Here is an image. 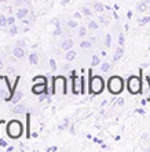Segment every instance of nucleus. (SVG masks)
<instances>
[{
  "mask_svg": "<svg viewBox=\"0 0 150 152\" xmlns=\"http://www.w3.org/2000/svg\"><path fill=\"white\" fill-rule=\"evenodd\" d=\"M124 104V100H122V98H120L119 101H117V105H122Z\"/></svg>",
  "mask_w": 150,
  "mask_h": 152,
  "instance_id": "a19ab883",
  "label": "nucleus"
},
{
  "mask_svg": "<svg viewBox=\"0 0 150 152\" xmlns=\"http://www.w3.org/2000/svg\"><path fill=\"white\" fill-rule=\"evenodd\" d=\"M92 42H91V40H81V42H80V48H83V50H88V48H91L92 47Z\"/></svg>",
  "mask_w": 150,
  "mask_h": 152,
  "instance_id": "f3484780",
  "label": "nucleus"
},
{
  "mask_svg": "<svg viewBox=\"0 0 150 152\" xmlns=\"http://www.w3.org/2000/svg\"><path fill=\"white\" fill-rule=\"evenodd\" d=\"M76 18V20H79V18H81V12H75V15H73Z\"/></svg>",
  "mask_w": 150,
  "mask_h": 152,
  "instance_id": "4c0bfd02",
  "label": "nucleus"
},
{
  "mask_svg": "<svg viewBox=\"0 0 150 152\" xmlns=\"http://www.w3.org/2000/svg\"><path fill=\"white\" fill-rule=\"evenodd\" d=\"M80 12H81L83 15H86V17H91V15H92V10H91V8H88V7H86V6H83V7L80 8Z\"/></svg>",
  "mask_w": 150,
  "mask_h": 152,
  "instance_id": "4be33fe9",
  "label": "nucleus"
},
{
  "mask_svg": "<svg viewBox=\"0 0 150 152\" xmlns=\"http://www.w3.org/2000/svg\"><path fill=\"white\" fill-rule=\"evenodd\" d=\"M61 48H62L63 51H67V50L73 48V40L72 39H65L62 42V44H61Z\"/></svg>",
  "mask_w": 150,
  "mask_h": 152,
  "instance_id": "ddd939ff",
  "label": "nucleus"
},
{
  "mask_svg": "<svg viewBox=\"0 0 150 152\" xmlns=\"http://www.w3.org/2000/svg\"><path fill=\"white\" fill-rule=\"evenodd\" d=\"M7 134L10 138H14V140H17V138H20L21 136H22V133H24V126H22V123H21L20 120H11V122H8L7 124Z\"/></svg>",
  "mask_w": 150,
  "mask_h": 152,
  "instance_id": "f03ea898",
  "label": "nucleus"
},
{
  "mask_svg": "<svg viewBox=\"0 0 150 152\" xmlns=\"http://www.w3.org/2000/svg\"><path fill=\"white\" fill-rule=\"evenodd\" d=\"M105 88V80L98 75H94L92 71H88V91L92 96H98Z\"/></svg>",
  "mask_w": 150,
  "mask_h": 152,
  "instance_id": "f257e3e1",
  "label": "nucleus"
},
{
  "mask_svg": "<svg viewBox=\"0 0 150 152\" xmlns=\"http://www.w3.org/2000/svg\"><path fill=\"white\" fill-rule=\"evenodd\" d=\"M50 68H51V71L52 72H55L57 71V62H55V60H50Z\"/></svg>",
  "mask_w": 150,
  "mask_h": 152,
  "instance_id": "2f4dec72",
  "label": "nucleus"
},
{
  "mask_svg": "<svg viewBox=\"0 0 150 152\" xmlns=\"http://www.w3.org/2000/svg\"><path fill=\"white\" fill-rule=\"evenodd\" d=\"M8 73H10V75H12V73H15V69H12V68H8Z\"/></svg>",
  "mask_w": 150,
  "mask_h": 152,
  "instance_id": "ea45409f",
  "label": "nucleus"
},
{
  "mask_svg": "<svg viewBox=\"0 0 150 152\" xmlns=\"http://www.w3.org/2000/svg\"><path fill=\"white\" fill-rule=\"evenodd\" d=\"M22 98H24V93L21 91V90H15V91H14V94H12L11 102L15 105V104H18V102H20Z\"/></svg>",
  "mask_w": 150,
  "mask_h": 152,
  "instance_id": "f8f14e48",
  "label": "nucleus"
},
{
  "mask_svg": "<svg viewBox=\"0 0 150 152\" xmlns=\"http://www.w3.org/2000/svg\"><path fill=\"white\" fill-rule=\"evenodd\" d=\"M25 4H28V6H30V0H24Z\"/></svg>",
  "mask_w": 150,
  "mask_h": 152,
  "instance_id": "79ce46f5",
  "label": "nucleus"
},
{
  "mask_svg": "<svg viewBox=\"0 0 150 152\" xmlns=\"http://www.w3.org/2000/svg\"><path fill=\"white\" fill-rule=\"evenodd\" d=\"M122 56H124V48H122V46H119V47L116 48L114 54H113V62L120 61L122 58Z\"/></svg>",
  "mask_w": 150,
  "mask_h": 152,
  "instance_id": "9b49d317",
  "label": "nucleus"
},
{
  "mask_svg": "<svg viewBox=\"0 0 150 152\" xmlns=\"http://www.w3.org/2000/svg\"><path fill=\"white\" fill-rule=\"evenodd\" d=\"M48 151H57V147H51V148H48Z\"/></svg>",
  "mask_w": 150,
  "mask_h": 152,
  "instance_id": "37998d69",
  "label": "nucleus"
},
{
  "mask_svg": "<svg viewBox=\"0 0 150 152\" xmlns=\"http://www.w3.org/2000/svg\"><path fill=\"white\" fill-rule=\"evenodd\" d=\"M87 33H88V31H87V28H86V26H80L77 35H79V37H84Z\"/></svg>",
  "mask_w": 150,
  "mask_h": 152,
  "instance_id": "a878e982",
  "label": "nucleus"
},
{
  "mask_svg": "<svg viewBox=\"0 0 150 152\" xmlns=\"http://www.w3.org/2000/svg\"><path fill=\"white\" fill-rule=\"evenodd\" d=\"M66 25H67V28H70V29L79 28V24H77V21H75V20H67Z\"/></svg>",
  "mask_w": 150,
  "mask_h": 152,
  "instance_id": "5701e85b",
  "label": "nucleus"
},
{
  "mask_svg": "<svg viewBox=\"0 0 150 152\" xmlns=\"http://www.w3.org/2000/svg\"><path fill=\"white\" fill-rule=\"evenodd\" d=\"M6 145H7V141L0 140V147H6Z\"/></svg>",
  "mask_w": 150,
  "mask_h": 152,
  "instance_id": "58836bf2",
  "label": "nucleus"
},
{
  "mask_svg": "<svg viewBox=\"0 0 150 152\" xmlns=\"http://www.w3.org/2000/svg\"><path fill=\"white\" fill-rule=\"evenodd\" d=\"M149 12H150V4H149Z\"/></svg>",
  "mask_w": 150,
  "mask_h": 152,
  "instance_id": "c03bdc74",
  "label": "nucleus"
},
{
  "mask_svg": "<svg viewBox=\"0 0 150 152\" xmlns=\"http://www.w3.org/2000/svg\"><path fill=\"white\" fill-rule=\"evenodd\" d=\"M150 22V15H146L143 17V18H141V21H139V25H146Z\"/></svg>",
  "mask_w": 150,
  "mask_h": 152,
  "instance_id": "c85d7f7f",
  "label": "nucleus"
},
{
  "mask_svg": "<svg viewBox=\"0 0 150 152\" xmlns=\"http://www.w3.org/2000/svg\"><path fill=\"white\" fill-rule=\"evenodd\" d=\"M92 8H94V11H96V12H102L103 10H105V6H103L102 3L96 1V3L92 4Z\"/></svg>",
  "mask_w": 150,
  "mask_h": 152,
  "instance_id": "aec40b11",
  "label": "nucleus"
},
{
  "mask_svg": "<svg viewBox=\"0 0 150 152\" xmlns=\"http://www.w3.org/2000/svg\"><path fill=\"white\" fill-rule=\"evenodd\" d=\"M47 87H48V84H46V83H35L32 86V93L36 94V96H41V94H46Z\"/></svg>",
  "mask_w": 150,
  "mask_h": 152,
  "instance_id": "423d86ee",
  "label": "nucleus"
},
{
  "mask_svg": "<svg viewBox=\"0 0 150 152\" xmlns=\"http://www.w3.org/2000/svg\"><path fill=\"white\" fill-rule=\"evenodd\" d=\"M15 18H17V17H15ZM15 18H14V15L7 17V24H8V26H11V25L15 24Z\"/></svg>",
  "mask_w": 150,
  "mask_h": 152,
  "instance_id": "7c9ffc66",
  "label": "nucleus"
},
{
  "mask_svg": "<svg viewBox=\"0 0 150 152\" xmlns=\"http://www.w3.org/2000/svg\"><path fill=\"white\" fill-rule=\"evenodd\" d=\"M109 69H110V64H109V62H103V64L101 65V71H102V72H107Z\"/></svg>",
  "mask_w": 150,
  "mask_h": 152,
  "instance_id": "c756f323",
  "label": "nucleus"
},
{
  "mask_svg": "<svg viewBox=\"0 0 150 152\" xmlns=\"http://www.w3.org/2000/svg\"><path fill=\"white\" fill-rule=\"evenodd\" d=\"M80 94H86V79H84V76H80Z\"/></svg>",
  "mask_w": 150,
  "mask_h": 152,
  "instance_id": "b1692460",
  "label": "nucleus"
},
{
  "mask_svg": "<svg viewBox=\"0 0 150 152\" xmlns=\"http://www.w3.org/2000/svg\"><path fill=\"white\" fill-rule=\"evenodd\" d=\"M29 15V8L28 7H25V6H22V7H18V10H17V20H25L26 17Z\"/></svg>",
  "mask_w": 150,
  "mask_h": 152,
  "instance_id": "0eeeda50",
  "label": "nucleus"
},
{
  "mask_svg": "<svg viewBox=\"0 0 150 152\" xmlns=\"http://www.w3.org/2000/svg\"><path fill=\"white\" fill-rule=\"evenodd\" d=\"M32 80H33V83H46V84H48V79L46 77V76H35Z\"/></svg>",
  "mask_w": 150,
  "mask_h": 152,
  "instance_id": "6ab92c4d",
  "label": "nucleus"
},
{
  "mask_svg": "<svg viewBox=\"0 0 150 152\" xmlns=\"http://www.w3.org/2000/svg\"><path fill=\"white\" fill-rule=\"evenodd\" d=\"M149 51H150V46H149Z\"/></svg>",
  "mask_w": 150,
  "mask_h": 152,
  "instance_id": "a18cd8bd",
  "label": "nucleus"
},
{
  "mask_svg": "<svg viewBox=\"0 0 150 152\" xmlns=\"http://www.w3.org/2000/svg\"><path fill=\"white\" fill-rule=\"evenodd\" d=\"M7 17H4V15H0V26L1 28H6L7 26Z\"/></svg>",
  "mask_w": 150,
  "mask_h": 152,
  "instance_id": "bb28decb",
  "label": "nucleus"
},
{
  "mask_svg": "<svg viewBox=\"0 0 150 152\" xmlns=\"http://www.w3.org/2000/svg\"><path fill=\"white\" fill-rule=\"evenodd\" d=\"M149 10V3H146V1H141V3L136 6V11L138 12H145Z\"/></svg>",
  "mask_w": 150,
  "mask_h": 152,
  "instance_id": "2eb2a0df",
  "label": "nucleus"
},
{
  "mask_svg": "<svg viewBox=\"0 0 150 152\" xmlns=\"http://www.w3.org/2000/svg\"><path fill=\"white\" fill-rule=\"evenodd\" d=\"M119 46H124V35L122 33L119 35Z\"/></svg>",
  "mask_w": 150,
  "mask_h": 152,
  "instance_id": "f704fd0d",
  "label": "nucleus"
},
{
  "mask_svg": "<svg viewBox=\"0 0 150 152\" xmlns=\"http://www.w3.org/2000/svg\"><path fill=\"white\" fill-rule=\"evenodd\" d=\"M3 68H4V61H3V58L0 57V71H3Z\"/></svg>",
  "mask_w": 150,
  "mask_h": 152,
  "instance_id": "e433bc0d",
  "label": "nucleus"
},
{
  "mask_svg": "<svg viewBox=\"0 0 150 152\" xmlns=\"http://www.w3.org/2000/svg\"><path fill=\"white\" fill-rule=\"evenodd\" d=\"M14 115H20V113H25L26 112V107L25 104H15L12 107V111H11Z\"/></svg>",
  "mask_w": 150,
  "mask_h": 152,
  "instance_id": "9d476101",
  "label": "nucleus"
},
{
  "mask_svg": "<svg viewBox=\"0 0 150 152\" xmlns=\"http://www.w3.org/2000/svg\"><path fill=\"white\" fill-rule=\"evenodd\" d=\"M107 88L112 94H120L124 88V80L120 77V76H112L109 82H107Z\"/></svg>",
  "mask_w": 150,
  "mask_h": 152,
  "instance_id": "20e7f679",
  "label": "nucleus"
},
{
  "mask_svg": "<svg viewBox=\"0 0 150 152\" xmlns=\"http://www.w3.org/2000/svg\"><path fill=\"white\" fill-rule=\"evenodd\" d=\"M62 35V29H61V26H57V29L54 31V36H61Z\"/></svg>",
  "mask_w": 150,
  "mask_h": 152,
  "instance_id": "473e14b6",
  "label": "nucleus"
},
{
  "mask_svg": "<svg viewBox=\"0 0 150 152\" xmlns=\"http://www.w3.org/2000/svg\"><path fill=\"white\" fill-rule=\"evenodd\" d=\"M15 46H18V47H25V46H26V43H25V40H17Z\"/></svg>",
  "mask_w": 150,
  "mask_h": 152,
  "instance_id": "72a5a7b5",
  "label": "nucleus"
},
{
  "mask_svg": "<svg viewBox=\"0 0 150 152\" xmlns=\"http://www.w3.org/2000/svg\"><path fill=\"white\" fill-rule=\"evenodd\" d=\"M14 88L10 87V83L6 76H0V97L4 98L6 101H11L12 94H14Z\"/></svg>",
  "mask_w": 150,
  "mask_h": 152,
  "instance_id": "7ed1b4c3",
  "label": "nucleus"
},
{
  "mask_svg": "<svg viewBox=\"0 0 150 152\" xmlns=\"http://www.w3.org/2000/svg\"><path fill=\"white\" fill-rule=\"evenodd\" d=\"M72 82H73V93H75V94H79L80 93V88H79L80 77L76 76V72H72Z\"/></svg>",
  "mask_w": 150,
  "mask_h": 152,
  "instance_id": "1a4fd4ad",
  "label": "nucleus"
},
{
  "mask_svg": "<svg viewBox=\"0 0 150 152\" xmlns=\"http://www.w3.org/2000/svg\"><path fill=\"white\" fill-rule=\"evenodd\" d=\"M17 33H18V26H17L15 24L11 25V26H10V29H8V35H11V36H15Z\"/></svg>",
  "mask_w": 150,
  "mask_h": 152,
  "instance_id": "393cba45",
  "label": "nucleus"
},
{
  "mask_svg": "<svg viewBox=\"0 0 150 152\" xmlns=\"http://www.w3.org/2000/svg\"><path fill=\"white\" fill-rule=\"evenodd\" d=\"M76 54H77V53H76L73 48H70V50H67V51H66L65 58H66V61H69V62H70V61H73L76 58Z\"/></svg>",
  "mask_w": 150,
  "mask_h": 152,
  "instance_id": "dca6fc26",
  "label": "nucleus"
},
{
  "mask_svg": "<svg viewBox=\"0 0 150 152\" xmlns=\"http://www.w3.org/2000/svg\"><path fill=\"white\" fill-rule=\"evenodd\" d=\"M12 56L15 57L17 60L25 58V47H18V46H15V47L12 48Z\"/></svg>",
  "mask_w": 150,
  "mask_h": 152,
  "instance_id": "6e6552de",
  "label": "nucleus"
},
{
  "mask_svg": "<svg viewBox=\"0 0 150 152\" xmlns=\"http://www.w3.org/2000/svg\"><path fill=\"white\" fill-rule=\"evenodd\" d=\"M127 88L131 94H138L142 88V82H141V76H131L127 80Z\"/></svg>",
  "mask_w": 150,
  "mask_h": 152,
  "instance_id": "39448f33",
  "label": "nucleus"
},
{
  "mask_svg": "<svg viewBox=\"0 0 150 152\" xmlns=\"http://www.w3.org/2000/svg\"><path fill=\"white\" fill-rule=\"evenodd\" d=\"M98 22H99V24H106V21H105V17H103V15H99V17H98Z\"/></svg>",
  "mask_w": 150,
  "mask_h": 152,
  "instance_id": "c9c22d12",
  "label": "nucleus"
},
{
  "mask_svg": "<svg viewBox=\"0 0 150 152\" xmlns=\"http://www.w3.org/2000/svg\"><path fill=\"white\" fill-rule=\"evenodd\" d=\"M29 62H30V65H37L39 64V56H37V53L33 51L29 54Z\"/></svg>",
  "mask_w": 150,
  "mask_h": 152,
  "instance_id": "4468645a",
  "label": "nucleus"
},
{
  "mask_svg": "<svg viewBox=\"0 0 150 152\" xmlns=\"http://www.w3.org/2000/svg\"><path fill=\"white\" fill-rule=\"evenodd\" d=\"M105 46H106V47H110V46H112V35H110V33H107V35H106V39H105Z\"/></svg>",
  "mask_w": 150,
  "mask_h": 152,
  "instance_id": "cd10ccee",
  "label": "nucleus"
},
{
  "mask_svg": "<svg viewBox=\"0 0 150 152\" xmlns=\"http://www.w3.org/2000/svg\"><path fill=\"white\" fill-rule=\"evenodd\" d=\"M88 29H91V31H98L99 28V22L98 21H95V20H90L88 21Z\"/></svg>",
  "mask_w": 150,
  "mask_h": 152,
  "instance_id": "a211bd4d",
  "label": "nucleus"
},
{
  "mask_svg": "<svg viewBox=\"0 0 150 152\" xmlns=\"http://www.w3.org/2000/svg\"><path fill=\"white\" fill-rule=\"evenodd\" d=\"M99 64H101V58L96 54H94V56L91 57V66H98Z\"/></svg>",
  "mask_w": 150,
  "mask_h": 152,
  "instance_id": "412c9836",
  "label": "nucleus"
}]
</instances>
